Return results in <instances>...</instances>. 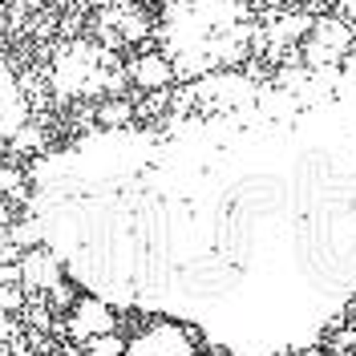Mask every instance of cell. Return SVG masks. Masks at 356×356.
I'll use <instances>...</instances> for the list:
<instances>
[{"instance_id": "6da1fadb", "label": "cell", "mask_w": 356, "mask_h": 356, "mask_svg": "<svg viewBox=\"0 0 356 356\" xmlns=\"http://www.w3.org/2000/svg\"><path fill=\"white\" fill-rule=\"evenodd\" d=\"M33 222L97 300L162 304L267 264H356V57L222 81L154 130H97L33 170Z\"/></svg>"}, {"instance_id": "7a4b0ae2", "label": "cell", "mask_w": 356, "mask_h": 356, "mask_svg": "<svg viewBox=\"0 0 356 356\" xmlns=\"http://www.w3.org/2000/svg\"><path fill=\"white\" fill-rule=\"evenodd\" d=\"M126 356H199L195 340L178 324H150L126 344Z\"/></svg>"}, {"instance_id": "3957f363", "label": "cell", "mask_w": 356, "mask_h": 356, "mask_svg": "<svg viewBox=\"0 0 356 356\" xmlns=\"http://www.w3.org/2000/svg\"><path fill=\"white\" fill-rule=\"evenodd\" d=\"M69 328H73V336H106L113 332L118 324H113V312L106 308V300H97V296H89V300H81L77 304V312H73V320H69Z\"/></svg>"}, {"instance_id": "277c9868", "label": "cell", "mask_w": 356, "mask_h": 356, "mask_svg": "<svg viewBox=\"0 0 356 356\" xmlns=\"http://www.w3.org/2000/svg\"><path fill=\"white\" fill-rule=\"evenodd\" d=\"M17 118H21V102H17V89L13 81L0 73V142L8 138V134L17 130Z\"/></svg>"}, {"instance_id": "5b68a950", "label": "cell", "mask_w": 356, "mask_h": 356, "mask_svg": "<svg viewBox=\"0 0 356 356\" xmlns=\"http://www.w3.org/2000/svg\"><path fill=\"white\" fill-rule=\"evenodd\" d=\"M122 353H126V344H122V336H113V332L89 340V356H122Z\"/></svg>"}, {"instance_id": "8992f818", "label": "cell", "mask_w": 356, "mask_h": 356, "mask_svg": "<svg viewBox=\"0 0 356 356\" xmlns=\"http://www.w3.org/2000/svg\"><path fill=\"white\" fill-rule=\"evenodd\" d=\"M4 182H8V175H0V215H4Z\"/></svg>"}, {"instance_id": "52a82bcc", "label": "cell", "mask_w": 356, "mask_h": 356, "mask_svg": "<svg viewBox=\"0 0 356 356\" xmlns=\"http://www.w3.org/2000/svg\"><path fill=\"white\" fill-rule=\"evenodd\" d=\"M344 8H348V17L356 21V0H344Z\"/></svg>"}, {"instance_id": "ba28073f", "label": "cell", "mask_w": 356, "mask_h": 356, "mask_svg": "<svg viewBox=\"0 0 356 356\" xmlns=\"http://www.w3.org/2000/svg\"><path fill=\"white\" fill-rule=\"evenodd\" d=\"M353 356H356V348H353Z\"/></svg>"}]
</instances>
